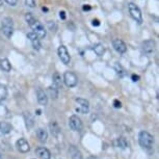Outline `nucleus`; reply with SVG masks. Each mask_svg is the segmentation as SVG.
Instances as JSON below:
<instances>
[{
  "instance_id": "nucleus-16",
  "label": "nucleus",
  "mask_w": 159,
  "mask_h": 159,
  "mask_svg": "<svg viewBox=\"0 0 159 159\" xmlns=\"http://www.w3.org/2000/svg\"><path fill=\"white\" fill-rule=\"evenodd\" d=\"M0 68L4 72H10L11 70V65L7 58H1L0 59Z\"/></svg>"
},
{
  "instance_id": "nucleus-27",
  "label": "nucleus",
  "mask_w": 159,
  "mask_h": 159,
  "mask_svg": "<svg viewBox=\"0 0 159 159\" xmlns=\"http://www.w3.org/2000/svg\"><path fill=\"white\" fill-rule=\"evenodd\" d=\"M25 4L27 5L28 7L34 8L35 7V1L34 0H25Z\"/></svg>"
},
{
  "instance_id": "nucleus-5",
  "label": "nucleus",
  "mask_w": 159,
  "mask_h": 159,
  "mask_svg": "<svg viewBox=\"0 0 159 159\" xmlns=\"http://www.w3.org/2000/svg\"><path fill=\"white\" fill-rule=\"evenodd\" d=\"M64 82L68 88H74L78 83V78L73 72L67 71L64 73Z\"/></svg>"
},
{
  "instance_id": "nucleus-3",
  "label": "nucleus",
  "mask_w": 159,
  "mask_h": 159,
  "mask_svg": "<svg viewBox=\"0 0 159 159\" xmlns=\"http://www.w3.org/2000/svg\"><path fill=\"white\" fill-rule=\"evenodd\" d=\"M128 11H129V14L130 16L132 17V19L134 21H136L139 24H142L143 23V14H142V11L139 10V7H137L136 4H134L133 2H130L128 4Z\"/></svg>"
},
{
  "instance_id": "nucleus-7",
  "label": "nucleus",
  "mask_w": 159,
  "mask_h": 159,
  "mask_svg": "<svg viewBox=\"0 0 159 159\" xmlns=\"http://www.w3.org/2000/svg\"><path fill=\"white\" fill-rule=\"evenodd\" d=\"M69 126L74 131H81V129L83 127L81 119L79 116H77L76 115H73L69 119Z\"/></svg>"
},
{
  "instance_id": "nucleus-15",
  "label": "nucleus",
  "mask_w": 159,
  "mask_h": 159,
  "mask_svg": "<svg viewBox=\"0 0 159 159\" xmlns=\"http://www.w3.org/2000/svg\"><path fill=\"white\" fill-rule=\"evenodd\" d=\"M13 129V126H11L10 123L7 122H0V132L3 134H7L10 133Z\"/></svg>"
},
{
  "instance_id": "nucleus-33",
  "label": "nucleus",
  "mask_w": 159,
  "mask_h": 159,
  "mask_svg": "<svg viewBox=\"0 0 159 159\" xmlns=\"http://www.w3.org/2000/svg\"><path fill=\"white\" fill-rule=\"evenodd\" d=\"M89 10H91L89 5H84V7H83V11H89Z\"/></svg>"
},
{
  "instance_id": "nucleus-23",
  "label": "nucleus",
  "mask_w": 159,
  "mask_h": 159,
  "mask_svg": "<svg viewBox=\"0 0 159 159\" xmlns=\"http://www.w3.org/2000/svg\"><path fill=\"white\" fill-rule=\"evenodd\" d=\"M47 25H48V28H49V30H51L52 32H55L56 30H57V24H56L55 21H48L47 22Z\"/></svg>"
},
{
  "instance_id": "nucleus-19",
  "label": "nucleus",
  "mask_w": 159,
  "mask_h": 159,
  "mask_svg": "<svg viewBox=\"0 0 159 159\" xmlns=\"http://www.w3.org/2000/svg\"><path fill=\"white\" fill-rule=\"evenodd\" d=\"M93 50L95 51V53L98 56H102L105 53V47L102 44H96L94 47H93Z\"/></svg>"
},
{
  "instance_id": "nucleus-24",
  "label": "nucleus",
  "mask_w": 159,
  "mask_h": 159,
  "mask_svg": "<svg viewBox=\"0 0 159 159\" xmlns=\"http://www.w3.org/2000/svg\"><path fill=\"white\" fill-rule=\"evenodd\" d=\"M32 44V47L34 48L35 50H40L41 49V43H40V39H34V40L30 41Z\"/></svg>"
},
{
  "instance_id": "nucleus-11",
  "label": "nucleus",
  "mask_w": 159,
  "mask_h": 159,
  "mask_svg": "<svg viewBox=\"0 0 159 159\" xmlns=\"http://www.w3.org/2000/svg\"><path fill=\"white\" fill-rule=\"evenodd\" d=\"M112 46L115 48V50L119 53H125L126 50H127V47H126V44L123 42L121 39H113L112 41Z\"/></svg>"
},
{
  "instance_id": "nucleus-8",
  "label": "nucleus",
  "mask_w": 159,
  "mask_h": 159,
  "mask_svg": "<svg viewBox=\"0 0 159 159\" xmlns=\"http://www.w3.org/2000/svg\"><path fill=\"white\" fill-rule=\"evenodd\" d=\"M57 54L59 56V58H61V61L64 62L65 65H69V64H70L71 56H70V54H69L67 47L64 46V45L59 46L58 49H57Z\"/></svg>"
},
{
  "instance_id": "nucleus-13",
  "label": "nucleus",
  "mask_w": 159,
  "mask_h": 159,
  "mask_svg": "<svg viewBox=\"0 0 159 159\" xmlns=\"http://www.w3.org/2000/svg\"><path fill=\"white\" fill-rule=\"evenodd\" d=\"M37 99H38V102L41 105H44V106H46V105L48 104V97H47L46 93H45L42 89H38V91H37Z\"/></svg>"
},
{
  "instance_id": "nucleus-21",
  "label": "nucleus",
  "mask_w": 159,
  "mask_h": 159,
  "mask_svg": "<svg viewBox=\"0 0 159 159\" xmlns=\"http://www.w3.org/2000/svg\"><path fill=\"white\" fill-rule=\"evenodd\" d=\"M116 143H118L119 148H122V149H125V148H127V147H128V142H127V139H126L124 136L119 137L118 140H116Z\"/></svg>"
},
{
  "instance_id": "nucleus-36",
  "label": "nucleus",
  "mask_w": 159,
  "mask_h": 159,
  "mask_svg": "<svg viewBox=\"0 0 159 159\" xmlns=\"http://www.w3.org/2000/svg\"><path fill=\"white\" fill-rule=\"evenodd\" d=\"M0 159H2V155H1V153H0Z\"/></svg>"
},
{
  "instance_id": "nucleus-31",
  "label": "nucleus",
  "mask_w": 159,
  "mask_h": 159,
  "mask_svg": "<svg viewBox=\"0 0 159 159\" xmlns=\"http://www.w3.org/2000/svg\"><path fill=\"white\" fill-rule=\"evenodd\" d=\"M139 76H137L135 74L132 75V80H133V81H139Z\"/></svg>"
},
{
  "instance_id": "nucleus-22",
  "label": "nucleus",
  "mask_w": 159,
  "mask_h": 159,
  "mask_svg": "<svg viewBox=\"0 0 159 159\" xmlns=\"http://www.w3.org/2000/svg\"><path fill=\"white\" fill-rule=\"evenodd\" d=\"M50 129H51V132H52L53 135H58L59 133V127L57 125V123L56 122H51L50 123Z\"/></svg>"
},
{
  "instance_id": "nucleus-10",
  "label": "nucleus",
  "mask_w": 159,
  "mask_h": 159,
  "mask_svg": "<svg viewBox=\"0 0 159 159\" xmlns=\"http://www.w3.org/2000/svg\"><path fill=\"white\" fill-rule=\"evenodd\" d=\"M16 147L18 151L21 153H27L30 150V146H29L28 142L25 139H19L16 143Z\"/></svg>"
},
{
  "instance_id": "nucleus-26",
  "label": "nucleus",
  "mask_w": 159,
  "mask_h": 159,
  "mask_svg": "<svg viewBox=\"0 0 159 159\" xmlns=\"http://www.w3.org/2000/svg\"><path fill=\"white\" fill-rule=\"evenodd\" d=\"M53 89H53V91H52V89L49 88V92H50L51 96H52V98L56 99V98H57V89H56L55 86H54V88H53Z\"/></svg>"
},
{
  "instance_id": "nucleus-20",
  "label": "nucleus",
  "mask_w": 159,
  "mask_h": 159,
  "mask_svg": "<svg viewBox=\"0 0 159 159\" xmlns=\"http://www.w3.org/2000/svg\"><path fill=\"white\" fill-rule=\"evenodd\" d=\"M7 97V86L0 83V101L5 100Z\"/></svg>"
},
{
  "instance_id": "nucleus-1",
  "label": "nucleus",
  "mask_w": 159,
  "mask_h": 159,
  "mask_svg": "<svg viewBox=\"0 0 159 159\" xmlns=\"http://www.w3.org/2000/svg\"><path fill=\"white\" fill-rule=\"evenodd\" d=\"M25 20L26 22L29 26H30V28L32 29V32H34L35 34L38 35V38L40 39H44L45 37L47 35V31L45 27L43 26V24H42L40 21H38L35 18L32 16L30 13H27L25 15Z\"/></svg>"
},
{
  "instance_id": "nucleus-17",
  "label": "nucleus",
  "mask_w": 159,
  "mask_h": 159,
  "mask_svg": "<svg viewBox=\"0 0 159 159\" xmlns=\"http://www.w3.org/2000/svg\"><path fill=\"white\" fill-rule=\"evenodd\" d=\"M70 153H71L72 159H82V153L80 152L75 146L70 147Z\"/></svg>"
},
{
  "instance_id": "nucleus-35",
  "label": "nucleus",
  "mask_w": 159,
  "mask_h": 159,
  "mask_svg": "<svg viewBox=\"0 0 159 159\" xmlns=\"http://www.w3.org/2000/svg\"><path fill=\"white\" fill-rule=\"evenodd\" d=\"M2 4H3V0H0V7H1Z\"/></svg>"
},
{
  "instance_id": "nucleus-30",
  "label": "nucleus",
  "mask_w": 159,
  "mask_h": 159,
  "mask_svg": "<svg viewBox=\"0 0 159 159\" xmlns=\"http://www.w3.org/2000/svg\"><path fill=\"white\" fill-rule=\"evenodd\" d=\"M59 17H61V19H62V20H65L66 19V13L64 11H59Z\"/></svg>"
},
{
  "instance_id": "nucleus-12",
  "label": "nucleus",
  "mask_w": 159,
  "mask_h": 159,
  "mask_svg": "<svg viewBox=\"0 0 159 159\" xmlns=\"http://www.w3.org/2000/svg\"><path fill=\"white\" fill-rule=\"evenodd\" d=\"M35 153H37V155L41 159H51V153L49 150L47 148H45V147H39V148L35 150Z\"/></svg>"
},
{
  "instance_id": "nucleus-29",
  "label": "nucleus",
  "mask_w": 159,
  "mask_h": 159,
  "mask_svg": "<svg viewBox=\"0 0 159 159\" xmlns=\"http://www.w3.org/2000/svg\"><path fill=\"white\" fill-rule=\"evenodd\" d=\"M113 105H115L116 108H121V106H122L121 102H120L119 100H115V101H113Z\"/></svg>"
},
{
  "instance_id": "nucleus-32",
  "label": "nucleus",
  "mask_w": 159,
  "mask_h": 159,
  "mask_svg": "<svg viewBox=\"0 0 159 159\" xmlns=\"http://www.w3.org/2000/svg\"><path fill=\"white\" fill-rule=\"evenodd\" d=\"M93 25H96V26L100 25V22H99V20H93Z\"/></svg>"
},
{
  "instance_id": "nucleus-4",
  "label": "nucleus",
  "mask_w": 159,
  "mask_h": 159,
  "mask_svg": "<svg viewBox=\"0 0 159 159\" xmlns=\"http://www.w3.org/2000/svg\"><path fill=\"white\" fill-rule=\"evenodd\" d=\"M2 32L7 39L11 38L14 34V21L11 18L7 17L2 20Z\"/></svg>"
},
{
  "instance_id": "nucleus-2",
  "label": "nucleus",
  "mask_w": 159,
  "mask_h": 159,
  "mask_svg": "<svg viewBox=\"0 0 159 159\" xmlns=\"http://www.w3.org/2000/svg\"><path fill=\"white\" fill-rule=\"evenodd\" d=\"M139 143L143 149H151L154 145V137L147 131H140L139 134Z\"/></svg>"
},
{
  "instance_id": "nucleus-6",
  "label": "nucleus",
  "mask_w": 159,
  "mask_h": 159,
  "mask_svg": "<svg viewBox=\"0 0 159 159\" xmlns=\"http://www.w3.org/2000/svg\"><path fill=\"white\" fill-rule=\"evenodd\" d=\"M75 102L77 103V106H76V111L79 112V113H88L89 111V102L85 99H82V98H76L75 99Z\"/></svg>"
},
{
  "instance_id": "nucleus-9",
  "label": "nucleus",
  "mask_w": 159,
  "mask_h": 159,
  "mask_svg": "<svg viewBox=\"0 0 159 159\" xmlns=\"http://www.w3.org/2000/svg\"><path fill=\"white\" fill-rule=\"evenodd\" d=\"M142 50L146 54H151L155 50V42L153 40H147L142 44Z\"/></svg>"
},
{
  "instance_id": "nucleus-14",
  "label": "nucleus",
  "mask_w": 159,
  "mask_h": 159,
  "mask_svg": "<svg viewBox=\"0 0 159 159\" xmlns=\"http://www.w3.org/2000/svg\"><path fill=\"white\" fill-rule=\"evenodd\" d=\"M37 136L41 143H46L48 139V132L43 128H39L37 130Z\"/></svg>"
},
{
  "instance_id": "nucleus-18",
  "label": "nucleus",
  "mask_w": 159,
  "mask_h": 159,
  "mask_svg": "<svg viewBox=\"0 0 159 159\" xmlns=\"http://www.w3.org/2000/svg\"><path fill=\"white\" fill-rule=\"evenodd\" d=\"M53 86H55L56 89H59L61 88V85H62V82H61V75H59L57 72L56 73H54V75H53Z\"/></svg>"
},
{
  "instance_id": "nucleus-25",
  "label": "nucleus",
  "mask_w": 159,
  "mask_h": 159,
  "mask_svg": "<svg viewBox=\"0 0 159 159\" xmlns=\"http://www.w3.org/2000/svg\"><path fill=\"white\" fill-rule=\"evenodd\" d=\"M116 73H118L120 76H124L125 75V71L123 70V68L120 66L119 67V65H116Z\"/></svg>"
},
{
  "instance_id": "nucleus-34",
  "label": "nucleus",
  "mask_w": 159,
  "mask_h": 159,
  "mask_svg": "<svg viewBox=\"0 0 159 159\" xmlns=\"http://www.w3.org/2000/svg\"><path fill=\"white\" fill-rule=\"evenodd\" d=\"M42 10H43L44 11H48V8H47V7H43Z\"/></svg>"
},
{
  "instance_id": "nucleus-28",
  "label": "nucleus",
  "mask_w": 159,
  "mask_h": 159,
  "mask_svg": "<svg viewBox=\"0 0 159 159\" xmlns=\"http://www.w3.org/2000/svg\"><path fill=\"white\" fill-rule=\"evenodd\" d=\"M3 1H5L8 5H11V7H15V5L17 4L18 0H3Z\"/></svg>"
}]
</instances>
